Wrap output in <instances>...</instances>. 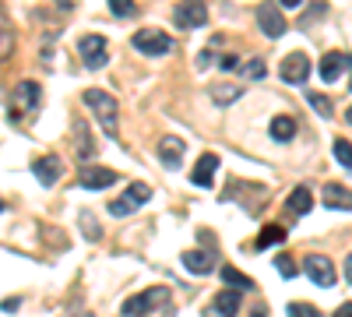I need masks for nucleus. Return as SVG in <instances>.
<instances>
[{
	"label": "nucleus",
	"instance_id": "nucleus-1",
	"mask_svg": "<svg viewBox=\"0 0 352 317\" xmlns=\"http://www.w3.org/2000/svg\"><path fill=\"white\" fill-rule=\"evenodd\" d=\"M85 106L99 117V124H102V131L109 134V138H116L120 134V106H116V99L109 96V92H102V89H85Z\"/></svg>",
	"mask_w": 352,
	"mask_h": 317
},
{
	"label": "nucleus",
	"instance_id": "nucleus-2",
	"mask_svg": "<svg viewBox=\"0 0 352 317\" xmlns=\"http://www.w3.org/2000/svg\"><path fill=\"white\" fill-rule=\"evenodd\" d=\"M169 300V289H144V293H138V296H127L124 300V307H120V314L124 317H148L155 307H162Z\"/></svg>",
	"mask_w": 352,
	"mask_h": 317
},
{
	"label": "nucleus",
	"instance_id": "nucleus-3",
	"mask_svg": "<svg viewBox=\"0 0 352 317\" xmlns=\"http://www.w3.org/2000/svg\"><path fill=\"white\" fill-rule=\"evenodd\" d=\"M152 197L148 184H131L116 201H109V215L113 219H124V215H134L138 208H144V201Z\"/></svg>",
	"mask_w": 352,
	"mask_h": 317
},
{
	"label": "nucleus",
	"instance_id": "nucleus-4",
	"mask_svg": "<svg viewBox=\"0 0 352 317\" xmlns=\"http://www.w3.org/2000/svg\"><path fill=\"white\" fill-rule=\"evenodd\" d=\"M303 272H307V278H310L314 285H320V289H331V285L338 282L335 265L328 261V257H320V254H307V257H303Z\"/></svg>",
	"mask_w": 352,
	"mask_h": 317
},
{
	"label": "nucleus",
	"instance_id": "nucleus-5",
	"mask_svg": "<svg viewBox=\"0 0 352 317\" xmlns=\"http://www.w3.org/2000/svg\"><path fill=\"white\" fill-rule=\"evenodd\" d=\"M134 50L144 53V56H166L173 50V39L166 32H152V28H144V32H134Z\"/></svg>",
	"mask_w": 352,
	"mask_h": 317
},
{
	"label": "nucleus",
	"instance_id": "nucleus-6",
	"mask_svg": "<svg viewBox=\"0 0 352 317\" xmlns=\"http://www.w3.org/2000/svg\"><path fill=\"white\" fill-rule=\"evenodd\" d=\"M71 138H74V155L78 159H96V152H99V145H96V138H92V127H88V120L85 117H78V120H71Z\"/></svg>",
	"mask_w": 352,
	"mask_h": 317
},
{
	"label": "nucleus",
	"instance_id": "nucleus-7",
	"mask_svg": "<svg viewBox=\"0 0 352 317\" xmlns=\"http://www.w3.org/2000/svg\"><path fill=\"white\" fill-rule=\"evenodd\" d=\"M78 50H81V61H85L88 71H99V67H106V61H109L102 36H81V39H78Z\"/></svg>",
	"mask_w": 352,
	"mask_h": 317
},
{
	"label": "nucleus",
	"instance_id": "nucleus-8",
	"mask_svg": "<svg viewBox=\"0 0 352 317\" xmlns=\"http://www.w3.org/2000/svg\"><path fill=\"white\" fill-rule=\"evenodd\" d=\"M116 180H120V173L106 169V166H85V169L78 173V184H81L85 190H106V187H113Z\"/></svg>",
	"mask_w": 352,
	"mask_h": 317
},
{
	"label": "nucleus",
	"instance_id": "nucleus-9",
	"mask_svg": "<svg viewBox=\"0 0 352 317\" xmlns=\"http://www.w3.org/2000/svg\"><path fill=\"white\" fill-rule=\"evenodd\" d=\"M278 74H282L285 85H307V78H310V56L307 53H289L282 61V67H278Z\"/></svg>",
	"mask_w": 352,
	"mask_h": 317
},
{
	"label": "nucleus",
	"instance_id": "nucleus-10",
	"mask_svg": "<svg viewBox=\"0 0 352 317\" xmlns=\"http://www.w3.org/2000/svg\"><path fill=\"white\" fill-rule=\"evenodd\" d=\"M257 25H261V32L268 36V39H282L285 36V18L275 4H261L257 8Z\"/></svg>",
	"mask_w": 352,
	"mask_h": 317
},
{
	"label": "nucleus",
	"instance_id": "nucleus-11",
	"mask_svg": "<svg viewBox=\"0 0 352 317\" xmlns=\"http://www.w3.org/2000/svg\"><path fill=\"white\" fill-rule=\"evenodd\" d=\"M32 173H36V180H39L43 187H53L56 180L64 177V159L50 152V155H43V159L32 162Z\"/></svg>",
	"mask_w": 352,
	"mask_h": 317
},
{
	"label": "nucleus",
	"instance_id": "nucleus-12",
	"mask_svg": "<svg viewBox=\"0 0 352 317\" xmlns=\"http://www.w3.org/2000/svg\"><path fill=\"white\" fill-rule=\"evenodd\" d=\"M173 21L180 28H201L204 21H208V8H204L201 0H190V4H180L173 11Z\"/></svg>",
	"mask_w": 352,
	"mask_h": 317
},
{
	"label": "nucleus",
	"instance_id": "nucleus-13",
	"mask_svg": "<svg viewBox=\"0 0 352 317\" xmlns=\"http://www.w3.org/2000/svg\"><path fill=\"white\" fill-rule=\"evenodd\" d=\"M215 169H219V155H215V152H204V155L197 159L194 173H190V184H194V187H212Z\"/></svg>",
	"mask_w": 352,
	"mask_h": 317
},
{
	"label": "nucleus",
	"instance_id": "nucleus-14",
	"mask_svg": "<svg viewBox=\"0 0 352 317\" xmlns=\"http://www.w3.org/2000/svg\"><path fill=\"white\" fill-rule=\"evenodd\" d=\"M345 64H349L345 53H324V61H320V81H324V85L338 81L342 71H345Z\"/></svg>",
	"mask_w": 352,
	"mask_h": 317
},
{
	"label": "nucleus",
	"instance_id": "nucleus-15",
	"mask_svg": "<svg viewBox=\"0 0 352 317\" xmlns=\"http://www.w3.org/2000/svg\"><path fill=\"white\" fill-rule=\"evenodd\" d=\"M324 205L338 212H352V190L342 184H324Z\"/></svg>",
	"mask_w": 352,
	"mask_h": 317
},
{
	"label": "nucleus",
	"instance_id": "nucleus-16",
	"mask_svg": "<svg viewBox=\"0 0 352 317\" xmlns=\"http://www.w3.org/2000/svg\"><path fill=\"white\" fill-rule=\"evenodd\" d=\"M184 149H187V145H184L180 138H162V141H159V159H162L169 169H176V166L184 162Z\"/></svg>",
	"mask_w": 352,
	"mask_h": 317
},
{
	"label": "nucleus",
	"instance_id": "nucleus-17",
	"mask_svg": "<svg viewBox=\"0 0 352 317\" xmlns=\"http://www.w3.org/2000/svg\"><path fill=\"white\" fill-rule=\"evenodd\" d=\"M285 208L292 212V215H307L310 208H314V194H310V187H292L289 190V201H285Z\"/></svg>",
	"mask_w": 352,
	"mask_h": 317
},
{
	"label": "nucleus",
	"instance_id": "nucleus-18",
	"mask_svg": "<svg viewBox=\"0 0 352 317\" xmlns=\"http://www.w3.org/2000/svg\"><path fill=\"white\" fill-rule=\"evenodd\" d=\"M184 268L194 275H208L215 268V257L204 254V250H184Z\"/></svg>",
	"mask_w": 352,
	"mask_h": 317
},
{
	"label": "nucleus",
	"instance_id": "nucleus-19",
	"mask_svg": "<svg viewBox=\"0 0 352 317\" xmlns=\"http://www.w3.org/2000/svg\"><path fill=\"white\" fill-rule=\"evenodd\" d=\"M11 50H14V25H11L8 11L0 8V61H8Z\"/></svg>",
	"mask_w": 352,
	"mask_h": 317
},
{
	"label": "nucleus",
	"instance_id": "nucleus-20",
	"mask_svg": "<svg viewBox=\"0 0 352 317\" xmlns=\"http://www.w3.org/2000/svg\"><path fill=\"white\" fill-rule=\"evenodd\" d=\"M14 99H18L25 109H36V106H39V99H43V89H39L36 81H21L18 89H14Z\"/></svg>",
	"mask_w": 352,
	"mask_h": 317
},
{
	"label": "nucleus",
	"instance_id": "nucleus-21",
	"mask_svg": "<svg viewBox=\"0 0 352 317\" xmlns=\"http://www.w3.org/2000/svg\"><path fill=\"white\" fill-rule=\"evenodd\" d=\"M215 314H219V317H236V314H240V293L222 289V293L215 296Z\"/></svg>",
	"mask_w": 352,
	"mask_h": 317
},
{
	"label": "nucleus",
	"instance_id": "nucleus-22",
	"mask_svg": "<svg viewBox=\"0 0 352 317\" xmlns=\"http://www.w3.org/2000/svg\"><path fill=\"white\" fill-rule=\"evenodd\" d=\"M268 131H272L275 141H292L296 138V117H275Z\"/></svg>",
	"mask_w": 352,
	"mask_h": 317
},
{
	"label": "nucleus",
	"instance_id": "nucleus-23",
	"mask_svg": "<svg viewBox=\"0 0 352 317\" xmlns=\"http://www.w3.org/2000/svg\"><path fill=\"white\" fill-rule=\"evenodd\" d=\"M285 243V229L282 226H264L257 233V250H268V247H278Z\"/></svg>",
	"mask_w": 352,
	"mask_h": 317
},
{
	"label": "nucleus",
	"instance_id": "nucleus-24",
	"mask_svg": "<svg viewBox=\"0 0 352 317\" xmlns=\"http://www.w3.org/2000/svg\"><path fill=\"white\" fill-rule=\"evenodd\" d=\"M240 96H243V89H236V85H229V81H222V85H212V99H215L219 106L236 102Z\"/></svg>",
	"mask_w": 352,
	"mask_h": 317
},
{
	"label": "nucleus",
	"instance_id": "nucleus-25",
	"mask_svg": "<svg viewBox=\"0 0 352 317\" xmlns=\"http://www.w3.org/2000/svg\"><path fill=\"white\" fill-rule=\"evenodd\" d=\"M222 282H229L232 285V293H250L254 289V278H247V275H240L236 268H222Z\"/></svg>",
	"mask_w": 352,
	"mask_h": 317
},
{
	"label": "nucleus",
	"instance_id": "nucleus-26",
	"mask_svg": "<svg viewBox=\"0 0 352 317\" xmlns=\"http://www.w3.org/2000/svg\"><path fill=\"white\" fill-rule=\"evenodd\" d=\"M335 159L345 166V169H352V141H345V138H335Z\"/></svg>",
	"mask_w": 352,
	"mask_h": 317
},
{
	"label": "nucleus",
	"instance_id": "nucleus-27",
	"mask_svg": "<svg viewBox=\"0 0 352 317\" xmlns=\"http://www.w3.org/2000/svg\"><path fill=\"white\" fill-rule=\"evenodd\" d=\"M307 99H310V106H314V109H317L324 120L335 113V106H331V99H328V96H320V92H307Z\"/></svg>",
	"mask_w": 352,
	"mask_h": 317
},
{
	"label": "nucleus",
	"instance_id": "nucleus-28",
	"mask_svg": "<svg viewBox=\"0 0 352 317\" xmlns=\"http://www.w3.org/2000/svg\"><path fill=\"white\" fill-rule=\"evenodd\" d=\"M240 74H243V78H250V81H257V78L268 74V64H264L261 56H254V61H247V64H243V71H240Z\"/></svg>",
	"mask_w": 352,
	"mask_h": 317
},
{
	"label": "nucleus",
	"instance_id": "nucleus-29",
	"mask_svg": "<svg viewBox=\"0 0 352 317\" xmlns=\"http://www.w3.org/2000/svg\"><path fill=\"white\" fill-rule=\"evenodd\" d=\"M275 268H278V275H282V278H296V261H292L289 254L275 257Z\"/></svg>",
	"mask_w": 352,
	"mask_h": 317
},
{
	"label": "nucleus",
	"instance_id": "nucleus-30",
	"mask_svg": "<svg viewBox=\"0 0 352 317\" xmlns=\"http://www.w3.org/2000/svg\"><path fill=\"white\" fill-rule=\"evenodd\" d=\"M81 226H85V237H88V240H99V237H102V229L96 226V215H92V212H81Z\"/></svg>",
	"mask_w": 352,
	"mask_h": 317
},
{
	"label": "nucleus",
	"instance_id": "nucleus-31",
	"mask_svg": "<svg viewBox=\"0 0 352 317\" xmlns=\"http://www.w3.org/2000/svg\"><path fill=\"white\" fill-rule=\"evenodd\" d=\"M289 317H320L314 303H289Z\"/></svg>",
	"mask_w": 352,
	"mask_h": 317
},
{
	"label": "nucleus",
	"instance_id": "nucleus-32",
	"mask_svg": "<svg viewBox=\"0 0 352 317\" xmlns=\"http://www.w3.org/2000/svg\"><path fill=\"white\" fill-rule=\"evenodd\" d=\"M109 11H113L116 18H131V14H138V8L127 4V0H109Z\"/></svg>",
	"mask_w": 352,
	"mask_h": 317
},
{
	"label": "nucleus",
	"instance_id": "nucleus-33",
	"mask_svg": "<svg viewBox=\"0 0 352 317\" xmlns=\"http://www.w3.org/2000/svg\"><path fill=\"white\" fill-rule=\"evenodd\" d=\"M219 64H222V71H236V67H240V56H232V53H229V56H222Z\"/></svg>",
	"mask_w": 352,
	"mask_h": 317
},
{
	"label": "nucleus",
	"instance_id": "nucleus-34",
	"mask_svg": "<svg viewBox=\"0 0 352 317\" xmlns=\"http://www.w3.org/2000/svg\"><path fill=\"white\" fill-rule=\"evenodd\" d=\"M212 61H215V53H208V50H204V53L197 56V71H204V67H208Z\"/></svg>",
	"mask_w": 352,
	"mask_h": 317
},
{
	"label": "nucleus",
	"instance_id": "nucleus-35",
	"mask_svg": "<svg viewBox=\"0 0 352 317\" xmlns=\"http://www.w3.org/2000/svg\"><path fill=\"white\" fill-rule=\"evenodd\" d=\"M18 307H21V300H18V296H8L4 303H0V310H8V314H11V310H18Z\"/></svg>",
	"mask_w": 352,
	"mask_h": 317
},
{
	"label": "nucleus",
	"instance_id": "nucleus-36",
	"mask_svg": "<svg viewBox=\"0 0 352 317\" xmlns=\"http://www.w3.org/2000/svg\"><path fill=\"white\" fill-rule=\"evenodd\" d=\"M331 317H352V303H342V307H338Z\"/></svg>",
	"mask_w": 352,
	"mask_h": 317
},
{
	"label": "nucleus",
	"instance_id": "nucleus-37",
	"mask_svg": "<svg viewBox=\"0 0 352 317\" xmlns=\"http://www.w3.org/2000/svg\"><path fill=\"white\" fill-rule=\"evenodd\" d=\"M345 278H349V285H352V254L345 257Z\"/></svg>",
	"mask_w": 352,
	"mask_h": 317
},
{
	"label": "nucleus",
	"instance_id": "nucleus-38",
	"mask_svg": "<svg viewBox=\"0 0 352 317\" xmlns=\"http://www.w3.org/2000/svg\"><path fill=\"white\" fill-rule=\"evenodd\" d=\"M250 317H268V310H264V307H254V310H250Z\"/></svg>",
	"mask_w": 352,
	"mask_h": 317
},
{
	"label": "nucleus",
	"instance_id": "nucleus-39",
	"mask_svg": "<svg viewBox=\"0 0 352 317\" xmlns=\"http://www.w3.org/2000/svg\"><path fill=\"white\" fill-rule=\"evenodd\" d=\"M345 124H349V127H352V106H349V109H345Z\"/></svg>",
	"mask_w": 352,
	"mask_h": 317
},
{
	"label": "nucleus",
	"instance_id": "nucleus-40",
	"mask_svg": "<svg viewBox=\"0 0 352 317\" xmlns=\"http://www.w3.org/2000/svg\"><path fill=\"white\" fill-rule=\"evenodd\" d=\"M345 67H349V71H352V56H349V64H345Z\"/></svg>",
	"mask_w": 352,
	"mask_h": 317
},
{
	"label": "nucleus",
	"instance_id": "nucleus-41",
	"mask_svg": "<svg viewBox=\"0 0 352 317\" xmlns=\"http://www.w3.org/2000/svg\"><path fill=\"white\" fill-rule=\"evenodd\" d=\"M74 317H88V314H74Z\"/></svg>",
	"mask_w": 352,
	"mask_h": 317
}]
</instances>
